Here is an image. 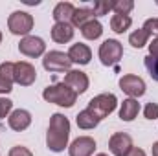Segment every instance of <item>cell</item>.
Returning a JSON list of instances; mask_svg holds the SVG:
<instances>
[{
    "label": "cell",
    "instance_id": "cell-1",
    "mask_svg": "<svg viewBox=\"0 0 158 156\" xmlns=\"http://www.w3.org/2000/svg\"><path fill=\"white\" fill-rule=\"evenodd\" d=\"M68 138H70V121L64 114H52L50 117V127L46 132V145L52 153H63L68 147Z\"/></svg>",
    "mask_w": 158,
    "mask_h": 156
},
{
    "label": "cell",
    "instance_id": "cell-2",
    "mask_svg": "<svg viewBox=\"0 0 158 156\" xmlns=\"http://www.w3.org/2000/svg\"><path fill=\"white\" fill-rule=\"evenodd\" d=\"M42 97H44V101L64 107V109L74 107L76 101H77V94L70 86H66L64 83H55V84L46 86L44 92H42Z\"/></svg>",
    "mask_w": 158,
    "mask_h": 156
},
{
    "label": "cell",
    "instance_id": "cell-3",
    "mask_svg": "<svg viewBox=\"0 0 158 156\" xmlns=\"http://www.w3.org/2000/svg\"><path fill=\"white\" fill-rule=\"evenodd\" d=\"M116 107H118L116 96L107 92V94H99V96L92 97V99L88 101V107H86V109L101 121L103 117H107L109 114H112V112L116 110Z\"/></svg>",
    "mask_w": 158,
    "mask_h": 156
},
{
    "label": "cell",
    "instance_id": "cell-4",
    "mask_svg": "<svg viewBox=\"0 0 158 156\" xmlns=\"http://www.w3.org/2000/svg\"><path fill=\"white\" fill-rule=\"evenodd\" d=\"M123 57V46L116 39H107L99 46V61L105 66H114L118 64L119 59Z\"/></svg>",
    "mask_w": 158,
    "mask_h": 156
},
{
    "label": "cell",
    "instance_id": "cell-5",
    "mask_svg": "<svg viewBox=\"0 0 158 156\" xmlns=\"http://www.w3.org/2000/svg\"><path fill=\"white\" fill-rule=\"evenodd\" d=\"M7 28L13 35L28 37V33L33 30V17L26 11H13L7 18Z\"/></svg>",
    "mask_w": 158,
    "mask_h": 156
},
{
    "label": "cell",
    "instance_id": "cell-6",
    "mask_svg": "<svg viewBox=\"0 0 158 156\" xmlns=\"http://www.w3.org/2000/svg\"><path fill=\"white\" fill-rule=\"evenodd\" d=\"M42 66L48 72H70L72 61L68 59V53L59 51V50H52V51H48L44 55Z\"/></svg>",
    "mask_w": 158,
    "mask_h": 156
},
{
    "label": "cell",
    "instance_id": "cell-7",
    "mask_svg": "<svg viewBox=\"0 0 158 156\" xmlns=\"http://www.w3.org/2000/svg\"><path fill=\"white\" fill-rule=\"evenodd\" d=\"M35 79H37V70L33 64H30L26 61L13 63V83H17L20 86H30L35 83Z\"/></svg>",
    "mask_w": 158,
    "mask_h": 156
},
{
    "label": "cell",
    "instance_id": "cell-8",
    "mask_svg": "<svg viewBox=\"0 0 158 156\" xmlns=\"http://www.w3.org/2000/svg\"><path fill=\"white\" fill-rule=\"evenodd\" d=\"M119 88L129 97H132V99H136V97H140V96L145 94V83H143V79L138 77V76H132V74H127V76H123V77L119 79Z\"/></svg>",
    "mask_w": 158,
    "mask_h": 156
},
{
    "label": "cell",
    "instance_id": "cell-9",
    "mask_svg": "<svg viewBox=\"0 0 158 156\" xmlns=\"http://www.w3.org/2000/svg\"><path fill=\"white\" fill-rule=\"evenodd\" d=\"M109 149L114 156H127L132 149V138L127 132H116L109 140Z\"/></svg>",
    "mask_w": 158,
    "mask_h": 156
},
{
    "label": "cell",
    "instance_id": "cell-10",
    "mask_svg": "<svg viewBox=\"0 0 158 156\" xmlns=\"http://www.w3.org/2000/svg\"><path fill=\"white\" fill-rule=\"evenodd\" d=\"M46 50V44L40 37H35V35H28L20 40L19 44V51L26 57H40Z\"/></svg>",
    "mask_w": 158,
    "mask_h": 156
},
{
    "label": "cell",
    "instance_id": "cell-11",
    "mask_svg": "<svg viewBox=\"0 0 158 156\" xmlns=\"http://www.w3.org/2000/svg\"><path fill=\"white\" fill-rule=\"evenodd\" d=\"M96 151V140L90 136H79L68 147L70 156H92Z\"/></svg>",
    "mask_w": 158,
    "mask_h": 156
},
{
    "label": "cell",
    "instance_id": "cell-12",
    "mask_svg": "<svg viewBox=\"0 0 158 156\" xmlns=\"http://www.w3.org/2000/svg\"><path fill=\"white\" fill-rule=\"evenodd\" d=\"M66 86H70L76 94H85L86 90H88V76L85 74V72H81V70H70V72H66V76H64V81H63Z\"/></svg>",
    "mask_w": 158,
    "mask_h": 156
},
{
    "label": "cell",
    "instance_id": "cell-13",
    "mask_svg": "<svg viewBox=\"0 0 158 156\" xmlns=\"http://www.w3.org/2000/svg\"><path fill=\"white\" fill-rule=\"evenodd\" d=\"M7 125H9L11 130H17V132L26 130V129L31 125V114H30L28 110H24V109H17V110H13V112L9 114Z\"/></svg>",
    "mask_w": 158,
    "mask_h": 156
},
{
    "label": "cell",
    "instance_id": "cell-14",
    "mask_svg": "<svg viewBox=\"0 0 158 156\" xmlns=\"http://www.w3.org/2000/svg\"><path fill=\"white\" fill-rule=\"evenodd\" d=\"M68 59L72 61V64H88L90 59H92V51L86 44L77 42V44H72L70 50H68Z\"/></svg>",
    "mask_w": 158,
    "mask_h": 156
},
{
    "label": "cell",
    "instance_id": "cell-15",
    "mask_svg": "<svg viewBox=\"0 0 158 156\" xmlns=\"http://www.w3.org/2000/svg\"><path fill=\"white\" fill-rule=\"evenodd\" d=\"M52 39L57 44H64L74 39V26L70 22H57L52 26Z\"/></svg>",
    "mask_w": 158,
    "mask_h": 156
},
{
    "label": "cell",
    "instance_id": "cell-16",
    "mask_svg": "<svg viewBox=\"0 0 158 156\" xmlns=\"http://www.w3.org/2000/svg\"><path fill=\"white\" fill-rule=\"evenodd\" d=\"M74 11H76V7H74L72 2H59L53 7V15L52 17L55 20V24L57 22H70L72 17H74Z\"/></svg>",
    "mask_w": 158,
    "mask_h": 156
},
{
    "label": "cell",
    "instance_id": "cell-17",
    "mask_svg": "<svg viewBox=\"0 0 158 156\" xmlns=\"http://www.w3.org/2000/svg\"><path fill=\"white\" fill-rule=\"evenodd\" d=\"M138 112H140V103L136 99H132V97L123 99V103L119 107V117L123 121H132L134 117L138 116Z\"/></svg>",
    "mask_w": 158,
    "mask_h": 156
},
{
    "label": "cell",
    "instance_id": "cell-18",
    "mask_svg": "<svg viewBox=\"0 0 158 156\" xmlns=\"http://www.w3.org/2000/svg\"><path fill=\"white\" fill-rule=\"evenodd\" d=\"M90 20H94V11H92L90 7H76L70 24H72L74 28H79V30H81V28H83L86 22H90Z\"/></svg>",
    "mask_w": 158,
    "mask_h": 156
},
{
    "label": "cell",
    "instance_id": "cell-19",
    "mask_svg": "<svg viewBox=\"0 0 158 156\" xmlns=\"http://www.w3.org/2000/svg\"><path fill=\"white\" fill-rule=\"evenodd\" d=\"M81 35L85 37V39L88 40H96L99 39L101 35H103V26H101V22L99 20H90V22H86L83 28H81Z\"/></svg>",
    "mask_w": 158,
    "mask_h": 156
},
{
    "label": "cell",
    "instance_id": "cell-20",
    "mask_svg": "<svg viewBox=\"0 0 158 156\" xmlns=\"http://www.w3.org/2000/svg\"><path fill=\"white\" fill-rule=\"evenodd\" d=\"M76 123H77L79 129H83V130H90V129L98 127L99 119L94 116V114H92L88 109H85V110H81L77 116H76Z\"/></svg>",
    "mask_w": 158,
    "mask_h": 156
},
{
    "label": "cell",
    "instance_id": "cell-21",
    "mask_svg": "<svg viewBox=\"0 0 158 156\" xmlns=\"http://www.w3.org/2000/svg\"><path fill=\"white\" fill-rule=\"evenodd\" d=\"M132 24V18L129 15H114L110 18V28L114 33H125Z\"/></svg>",
    "mask_w": 158,
    "mask_h": 156
},
{
    "label": "cell",
    "instance_id": "cell-22",
    "mask_svg": "<svg viewBox=\"0 0 158 156\" xmlns=\"http://www.w3.org/2000/svg\"><path fill=\"white\" fill-rule=\"evenodd\" d=\"M149 33L143 30V28H140V30H136V31H132L131 35H129V44L132 46V48H143L147 42H149Z\"/></svg>",
    "mask_w": 158,
    "mask_h": 156
},
{
    "label": "cell",
    "instance_id": "cell-23",
    "mask_svg": "<svg viewBox=\"0 0 158 156\" xmlns=\"http://www.w3.org/2000/svg\"><path fill=\"white\" fill-rule=\"evenodd\" d=\"M134 7L132 0H112V11L116 15H129Z\"/></svg>",
    "mask_w": 158,
    "mask_h": 156
},
{
    "label": "cell",
    "instance_id": "cell-24",
    "mask_svg": "<svg viewBox=\"0 0 158 156\" xmlns=\"http://www.w3.org/2000/svg\"><path fill=\"white\" fill-rule=\"evenodd\" d=\"M110 9H112V0H98V2H94V7H92L94 17H103Z\"/></svg>",
    "mask_w": 158,
    "mask_h": 156
},
{
    "label": "cell",
    "instance_id": "cell-25",
    "mask_svg": "<svg viewBox=\"0 0 158 156\" xmlns=\"http://www.w3.org/2000/svg\"><path fill=\"white\" fill-rule=\"evenodd\" d=\"M145 68H147L149 76L158 83V57L147 55V57H145Z\"/></svg>",
    "mask_w": 158,
    "mask_h": 156
},
{
    "label": "cell",
    "instance_id": "cell-26",
    "mask_svg": "<svg viewBox=\"0 0 158 156\" xmlns=\"http://www.w3.org/2000/svg\"><path fill=\"white\" fill-rule=\"evenodd\" d=\"M0 77H4L6 81L13 83V63L6 61V63L0 64Z\"/></svg>",
    "mask_w": 158,
    "mask_h": 156
},
{
    "label": "cell",
    "instance_id": "cell-27",
    "mask_svg": "<svg viewBox=\"0 0 158 156\" xmlns=\"http://www.w3.org/2000/svg\"><path fill=\"white\" fill-rule=\"evenodd\" d=\"M13 112V101L7 97H0V117H9Z\"/></svg>",
    "mask_w": 158,
    "mask_h": 156
},
{
    "label": "cell",
    "instance_id": "cell-28",
    "mask_svg": "<svg viewBox=\"0 0 158 156\" xmlns=\"http://www.w3.org/2000/svg\"><path fill=\"white\" fill-rule=\"evenodd\" d=\"M143 116L145 119H151V121H155L158 117V103H147L145 105V109H143Z\"/></svg>",
    "mask_w": 158,
    "mask_h": 156
},
{
    "label": "cell",
    "instance_id": "cell-29",
    "mask_svg": "<svg viewBox=\"0 0 158 156\" xmlns=\"http://www.w3.org/2000/svg\"><path fill=\"white\" fill-rule=\"evenodd\" d=\"M7 156H33V153L28 149V147H22V145H15L9 149V154Z\"/></svg>",
    "mask_w": 158,
    "mask_h": 156
},
{
    "label": "cell",
    "instance_id": "cell-30",
    "mask_svg": "<svg viewBox=\"0 0 158 156\" xmlns=\"http://www.w3.org/2000/svg\"><path fill=\"white\" fill-rule=\"evenodd\" d=\"M143 30L151 35L153 31H158V18H147L143 24Z\"/></svg>",
    "mask_w": 158,
    "mask_h": 156
},
{
    "label": "cell",
    "instance_id": "cell-31",
    "mask_svg": "<svg viewBox=\"0 0 158 156\" xmlns=\"http://www.w3.org/2000/svg\"><path fill=\"white\" fill-rule=\"evenodd\" d=\"M13 90V83L6 81L4 77H0V94H9Z\"/></svg>",
    "mask_w": 158,
    "mask_h": 156
},
{
    "label": "cell",
    "instance_id": "cell-32",
    "mask_svg": "<svg viewBox=\"0 0 158 156\" xmlns=\"http://www.w3.org/2000/svg\"><path fill=\"white\" fill-rule=\"evenodd\" d=\"M149 55L158 57V35H156L153 40H151V44H149Z\"/></svg>",
    "mask_w": 158,
    "mask_h": 156
},
{
    "label": "cell",
    "instance_id": "cell-33",
    "mask_svg": "<svg viewBox=\"0 0 158 156\" xmlns=\"http://www.w3.org/2000/svg\"><path fill=\"white\" fill-rule=\"evenodd\" d=\"M127 156H147V154H145V151H142V149H138V147H132L131 153Z\"/></svg>",
    "mask_w": 158,
    "mask_h": 156
},
{
    "label": "cell",
    "instance_id": "cell-34",
    "mask_svg": "<svg viewBox=\"0 0 158 156\" xmlns=\"http://www.w3.org/2000/svg\"><path fill=\"white\" fill-rule=\"evenodd\" d=\"M153 156H158V142L153 143Z\"/></svg>",
    "mask_w": 158,
    "mask_h": 156
},
{
    "label": "cell",
    "instance_id": "cell-35",
    "mask_svg": "<svg viewBox=\"0 0 158 156\" xmlns=\"http://www.w3.org/2000/svg\"><path fill=\"white\" fill-rule=\"evenodd\" d=\"M96 156H109V154H103V153H99V154H96Z\"/></svg>",
    "mask_w": 158,
    "mask_h": 156
},
{
    "label": "cell",
    "instance_id": "cell-36",
    "mask_svg": "<svg viewBox=\"0 0 158 156\" xmlns=\"http://www.w3.org/2000/svg\"><path fill=\"white\" fill-rule=\"evenodd\" d=\"M0 42H2V31H0Z\"/></svg>",
    "mask_w": 158,
    "mask_h": 156
}]
</instances>
